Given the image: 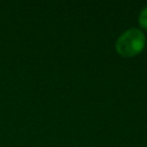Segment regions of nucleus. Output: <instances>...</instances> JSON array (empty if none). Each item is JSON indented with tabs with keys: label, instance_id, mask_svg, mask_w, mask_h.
Masks as SVG:
<instances>
[{
	"label": "nucleus",
	"instance_id": "1",
	"mask_svg": "<svg viewBox=\"0 0 147 147\" xmlns=\"http://www.w3.org/2000/svg\"><path fill=\"white\" fill-rule=\"evenodd\" d=\"M146 39L145 34L139 29H127L116 40V51L119 55L130 57L134 56L144 49Z\"/></svg>",
	"mask_w": 147,
	"mask_h": 147
},
{
	"label": "nucleus",
	"instance_id": "2",
	"mask_svg": "<svg viewBox=\"0 0 147 147\" xmlns=\"http://www.w3.org/2000/svg\"><path fill=\"white\" fill-rule=\"evenodd\" d=\"M139 24L142 28L147 29V7H145L139 14Z\"/></svg>",
	"mask_w": 147,
	"mask_h": 147
}]
</instances>
